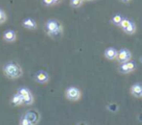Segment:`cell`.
I'll list each match as a JSON object with an SVG mask.
<instances>
[{
  "instance_id": "1",
  "label": "cell",
  "mask_w": 142,
  "mask_h": 125,
  "mask_svg": "<svg viewBox=\"0 0 142 125\" xmlns=\"http://www.w3.org/2000/svg\"><path fill=\"white\" fill-rule=\"evenodd\" d=\"M44 27H45V31L47 32V34L51 37L58 38L63 35V27L59 20H54V19L48 20L45 22Z\"/></svg>"
},
{
  "instance_id": "2",
  "label": "cell",
  "mask_w": 142,
  "mask_h": 125,
  "mask_svg": "<svg viewBox=\"0 0 142 125\" xmlns=\"http://www.w3.org/2000/svg\"><path fill=\"white\" fill-rule=\"evenodd\" d=\"M3 73L7 78L11 79V80H15V79L21 77L22 69L18 63H16L14 61H10L4 65Z\"/></svg>"
},
{
  "instance_id": "3",
  "label": "cell",
  "mask_w": 142,
  "mask_h": 125,
  "mask_svg": "<svg viewBox=\"0 0 142 125\" xmlns=\"http://www.w3.org/2000/svg\"><path fill=\"white\" fill-rule=\"evenodd\" d=\"M65 98L71 102H77L82 98V92L76 86H69L65 89L64 92Z\"/></svg>"
},
{
  "instance_id": "4",
  "label": "cell",
  "mask_w": 142,
  "mask_h": 125,
  "mask_svg": "<svg viewBox=\"0 0 142 125\" xmlns=\"http://www.w3.org/2000/svg\"><path fill=\"white\" fill-rule=\"evenodd\" d=\"M17 93H19L22 97L25 106H30L34 103V97L32 95L31 91L27 87H20L18 89Z\"/></svg>"
},
{
  "instance_id": "5",
  "label": "cell",
  "mask_w": 142,
  "mask_h": 125,
  "mask_svg": "<svg viewBox=\"0 0 142 125\" xmlns=\"http://www.w3.org/2000/svg\"><path fill=\"white\" fill-rule=\"evenodd\" d=\"M132 57V54L130 52L129 50L128 49H121L120 51H118V55H117V61L119 63H126V62H128L130 61Z\"/></svg>"
},
{
  "instance_id": "6",
  "label": "cell",
  "mask_w": 142,
  "mask_h": 125,
  "mask_svg": "<svg viewBox=\"0 0 142 125\" xmlns=\"http://www.w3.org/2000/svg\"><path fill=\"white\" fill-rule=\"evenodd\" d=\"M136 69V64L135 62H132V61H128V62H126V63H122L119 66L118 70L120 73L122 74H128V73H132Z\"/></svg>"
},
{
  "instance_id": "7",
  "label": "cell",
  "mask_w": 142,
  "mask_h": 125,
  "mask_svg": "<svg viewBox=\"0 0 142 125\" xmlns=\"http://www.w3.org/2000/svg\"><path fill=\"white\" fill-rule=\"evenodd\" d=\"M24 115L33 125H37L40 121V115L36 110H28L26 112H24Z\"/></svg>"
},
{
  "instance_id": "8",
  "label": "cell",
  "mask_w": 142,
  "mask_h": 125,
  "mask_svg": "<svg viewBox=\"0 0 142 125\" xmlns=\"http://www.w3.org/2000/svg\"><path fill=\"white\" fill-rule=\"evenodd\" d=\"M130 94L135 98H142V82H135L130 86Z\"/></svg>"
},
{
  "instance_id": "9",
  "label": "cell",
  "mask_w": 142,
  "mask_h": 125,
  "mask_svg": "<svg viewBox=\"0 0 142 125\" xmlns=\"http://www.w3.org/2000/svg\"><path fill=\"white\" fill-rule=\"evenodd\" d=\"M35 81L39 82V84H47L49 81H50V77L47 72L43 71V70H40L38 71L34 76Z\"/></svg>"
},
{
  "instance_id": "10",
  "label": "cell",
  "mask_w": 142,
  "mask_h": 125,
  "mask_svg": "<svg viewBox=\"0 0 142 125\" xmlns=\"http://www.w3.org/2000/svg\"><path fill=\"white\" fill-rule=\"evenodd\" d=\"M117 55H118V51L113 47H107L104 51V56L108 60H114L117 58Z\"/></svg>"
},
{
  "instance_id": "11",
  "label": "cell",
  "mask_w": 142,
  "mask_h": 125,
  "mask_svg": "<svg viewBox=\"0 0 142 125\" xmlns=\"http://www.w3.org/2000/svg\"><path fill=\"white\" fill-rule=\"evenodd\" d=\"M3 39L8 43H13L17 40V33L16 31L12 30V29H8V30L4 31L3 33Z\"/></svg>"
},
{
  "instance_id": "12",
  "label": "cell",
  "mask_w": 142,
  "mask_h": 125,
  "mask_svg": "<svg viewBox=\"0 0 142 125\" xmlns=\"http://www.w3.org/2000/svg\"><path fill=\"white\" fill-rule=\"evenodd\" d=\"M22 26L26 29H29V30H35L37 28V23L35 21L34 19L32 17H26L24 19V21H22Z\"/></svg>"
},
{
  "instance_id": "13",
  "label": "cell",
  "mask_w": 142,
  "mask_h": 125,
  "mask_svg": "<svg viewBox=\"0 0 142 125\" xmlns=\"http://www.w3.org/2000/svg\"><path fill=\"white\" fill-rule=\"evenodd\" d=\"M11 104H12V106H14V107L22 106L24 105V99H22V97H21L19 93H15V94L12 96V98H11Z\"/></svg>"
},
{
  "instance_id": "14",
  "label": "cell",
  "mask_w": 142,
  "mask_h": 125,
  "mask_svg": "<svg viewBox=\"0 0 142 125\" xmlns=\"http://www.w3.org/2000/svg\"><path fill=\"white\" fill-rule=\"evenodd\" d=\"M124 20V17H122L121 15H114L113 17H111V22L114 24V25H117V26H120V24H121L122 20Z\"/></svg>"
},
{
  "instance_id": "15",
  "label": "cell",
  "mask_w": 142,
  "mask_h": 125,
  "mask_svg": "<svg viewBox=\"0 0 142 125\" xmlns=\"http://www.w3.org/2000/svg\"><path fill=\"white\" fill-rule=\"evenodd\" d=\"M124 31H125L127 34H128V35H132V34H134L135 31H136V25H135V23L133 21H132L130 24H129L126 29H124Z\"/></svg>"
},
{
  "instance_id": "16",
  "label": "cell",
  "mask_w": 142,
  "mask_h": 125,
  "mask_svg": "<svg viewBox=\"0 0 142 125\" xmlns=\"http://www.w3.org/2000/svg\"><path fill=\"white\" fill-rule=\"evenodd\" d=\"M20 125H33V124L28 120V118L24 114V115L21 116V118H20Z\"/></svg>"
},
{
  "instance_id": "17",
  "label": "cell",
  "mask_w": 142,
  "mask_h": 125,
  "mask_svg": "<svg viewBox=\"0 0 142 125\" xmlns=\"http://www.w3.org/2000/svg\"><path fill=\"white\" fill-rule=\"evenodd\" d=\"M130 22H132V20H128V19H125V17H124V20H122L121 24H120V27H121L122 29L124 30V29H126V28H127V27L130 24Z\"/></svg>"
},
{
  "instance_id": "18",
  "label": "cell",
  "mask_w": 142,
  "mask_h": 125,
  "mask_svg": "<svg viewBox=\"0 0 142 125\" xmlns=\"http://www.w3.org/2000/svg\"><path fill=\"white\" fill-rule=\"evenodd\" d=\"M7 20V16H6V13L4 12L2 9H0V24L4 23Z\"/></svg>"
},
{
  "instance_id": "19",
  "label": "cell",
  "mask_w": 142,
  "mask_h": 125,
  "mask_svg": "<svg viewBox=\"0 0 142 125\" xmlns=\"http://www.w3.org/2000/svg\"><path fill=\"white\" fill-rule=\"evenodd\" d=\"M82 2H83V1H79V0H71V1H70V4H71V6L74 7V8H78L79 6H81Z\"/></svg>"
},
{
  "instance_id": "20",
  "label": "cell",
  "mask_w": 142,
  "mask_h": 125,
  "mask_svg": "<svg viewBox=\"0 0 142 125\" xmlns=\"http://www.w3.org/2000/svg\"><path fill=\"white\" fill-rule=\"evenodd\" d=\"M43 1V3H44V5H46V6H52V5H54V0H42Z\"/></svg>"
},
{
  "instance_id": "21",
  "label": "cell",
  "mask_w": 142,
  "mask_h": 125,
  "mask_svg": "<svg viewBox=\"0 0 142 125\" xmlns=\"http://www.w3.org/2000/svg\"><path fill=\"white\" fill-rule=\"evenodd\" d=\"M60 1H61V0H54V3H55V4H58V3H59Z\"/></svg>"
},
{
  "instance_id": "22",
  "label": "cell",
  "mask_w": 142,
  "mask_h": 125,
  "mask_svg": "<svg viewBox=\"0 0 142 125\" xmlns=\"http://www.w3.org/2000/svg\"><path fill=\"white\" fill-rule=\"evenodd\" d=\"M78 125H87L86 123H84V122H81V123H79Z\"/></svg>"
},
{
  "instance_id": "23",
  "label": "cell",
  "mask_w": 142,
  "mask_h": 125,
  "mask_svg": "<svg viewBox=\"0 0 142 125\" xmlns=\"http://www.w3.org/2000/svg\"><path fill=\"white\" fill-rule=\"evenodd\" d=\"M122 1H124V2H128V0H122Z\"/></svg>"
},
{
  "instance_id": "24",
  "label": "cell",
  "mask_w": 142,
  "mask_h": 125,
  "mask_svg": "<svg viewBox=\"0 0 142 125\" xmlns=\"http://www.w3.org/2000/svg\"><path fill=\"white\" fill-rule=\"evenodd\" d=\"M79 1H84V0H79Z\"/></svg>"
}]
</instances>
